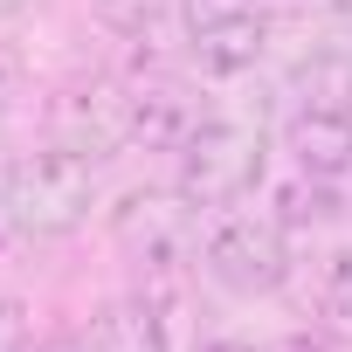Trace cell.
<instances>
[{"instance_id": "18", "label": "cell", "mask_w": 352, "mask_h": 352, "mask_svg": "<svg viewBox=\"0 0 352 352\" xmlns=\"http://www.w3.org/2000/svg\"><path fill=\"white\" fill-rule=\"evenodd\" d=\"M324 14H331V28L352 42V0H324Z\"/></svg>"}, {"instance_id": "20", "label": "cell", "mask_w": 352, "mask_h": 352, "mask_svg": "<svg viewBox=\"0 0 352 352\" xmlns=\"http://www.w3.org/2000/svg\"><path fill=\"white\" fill-rule=\"evenodd\" d=\"M35 0H0V21H14V14H28Z\"/></svg>"}, {"instance_id": "3", "label": "cell", "mask_w": 352, "mask_h": 352, "mask_svg": "<svg viewBox=\"0 0 352 352\" xmlns=\"http://www.w3.org/2000/svg\"><path fill=\"white\" fill-rule=\"evenodd\" d=\"M297 256H290V228L270 208H221L201 228V276L228 297H276L290 283Z\"/></svg>"}, {"instance_id": "15", "label": "cell", "mask_w": 352, "mask_h": 352, "mask_svg": "<svg viewBox=\"0 0 352 352\" xmlns=\"http://www.w3.org/2000/svg\"><path fill=\"white\" fill-rule=\"evenodd\" d=\"M21 97H28V63H21L8 42H0V118H8Z\"/></svg>"}, {"instance_id": "14", "label": "cell", "mask_w": 352, "mask_h": 352, "mask_svg": "<svg viewBox=\"0 0 352 352\" xmlns=\"http://www.w3.org/2000/svg\"><path fill=\"white\" fill-rule=\"evenodd\" d=\"M270 352H352V331L345 324H311V331H283Z\"/></svg>"}, {"instance_id": "16", "label": "cell", "mask_w": 352, "mask_h": 352, "mask_svg": "<svg viewBox=\"0 0 352 352\" xmlns=\"http://www.w3.org/2000/svg\"><path fill=\"white\" fill-rule=\"evenodd\" d=\"M28 345V304L0 290V352H21Z\"/></svg>"}, {"instance_id": "9", "label": "cell", "mask_w": 352, "mask_h": 352, "mask_svg": "<svg viewBox=\"0 0 352 352\" xmlns=\"http://www.w3.org/2000/svg\"><path fill=\"white\" fill-rule=\"evenodd\" d=\"M90 345L97 352H173L166 338V311L152 297H111L90 318Z\"/></svg>"}, {"instance_id": "5", "label": "cell", "mask_w": 352, "mask_h": 352, "mask_svg": "<svg viewBox=\"0 0 352 352\" xmlns=\"http://www.w3.org/2000/svg\"><path fill=\"white\" fill-rule=\"evenodd\" d=\"M270 56V8L263 0H214V8H187V63L214 83L249 76Z\"/></svg>"}, {"instance_id": "8", "label": "cell", "mask_w": 352, "mask_h": 352, "mask_svg": "<svg viewBox=\"0 0 352 352\" xmlns=\"http://www.w3.org/2000/svg\"><path fill=\"white\" fill-rule=\"evenodd\" d=\"M283 152L311 180H352V111H311L297 104L283 118Z\"/></svg>"}, {"instance_id": "6", "label": "cell", "mask_w": 352, "mask_h": 352, "mask_svg": "<svg viewBox=\"0 0 352 352\" xmlns=\"http://www.w3.org/2000/svg\"><path fill=\"white\" fill-rule=\"evenodd\" d=\"M208 97L180 76H138L124 83V145L138 152H180L201 124H208Z\"/></svg>"}, {"instance_id": "12", "label": "cell", "mask_w": 352, "mask_h": 352, "mask_svg": "<svg viewBox=\"0 0 352 352\" xmlns=\"http://www.w3.org/2000/svg\"><path fill=\"white\" fill-rule=\"evenodd\" d=\"M318 304H324V318H338L352 331V242H338L318 263Z\"/></svg>"}, {"instance_id": "13", "label": "cell", "mask_w": 352, "mask_h": 352, "mask_svg": "<svg viewBox=\"0 0 352 352\" xmlns=\"http://www.w3.org/2000/svg\"><path fill=\"white\" fill-rule=\"evenodd\" d=\"M90 8H97V21L118 28V35H152V28L166 21L173 0H90Z\"/></svg>"}, {"instance_id": "2", "label": "cell", "mask_w": 352, "mask_h": 352, "mask_svg": "<svg viewBox=\"0 0 352 352\" xmlns=\"http://www.w3.org/2000/svg\"><path fill=\"white\" fill-rule=\"evenodd\" d=\"M111 235H118V249L145 270L138 297H152L159 311L180 297V270L201 263L194 208L180 201V187H131V194L111 208Z\"/></svg>"}, {"instance_id": "10", "label": "cell", "mask_w": 352, "mask_h": 352, "mask_svg": "<svg viewBox=\"0 0 352 352\" xmlns=\"http://www.w3.org/2000/svg\"><path fill=\"white\" fill-rule=\"evenodd\" d=\"M290 97L311 111H352V49H304L290 63Z\"/></svg>"}, {"instance_id": "1", "label": "cell", "mask_w": 352, "mask_h": 352, "mask_svg": "<svg viewBox=\"0 0 352 352\" xmlns=\"http://www.w3.org/2000/svg\"><path fill=\"white\" fill-rule=\"evenodd\" d=\"M97 208V159L69 145H35L0 166V214L21 235H76Z\"/></svg>"}, {"instance_id": "4", "label": "cell", "mask_w": 352, "mask_h": 352, "mask_svg": "<svg viewBox=\"0 0 352 352\" xmlns=\"http://www.w3.org/2000/svg\"><path fill=\"white\" fill-rule=\"evenodd\" d=\"M270 173V138L263 124L242 118H208L180 152H173V187H180L187 208H242Z\"/></svg>"}, {"instance_id": "21", "label": "cell", "mask_w": 352, "mask_h": 352, "mask_svg": "<svg viewBox=\"0 0 352 352\" xmlns=\"http://www.w3.org/2000/svg\"><path fill=\"white\" fill-rule=\"evenodd\" d=\"M283 8H311V0H283ZM318 8H324V0H318Z\"/></svg>"}, {"instance_id": "11", "label": "cell", "mask_w": 352, "mask_h": 352, "mask_svg": "<svg viewBox=\"0 0 352 352\" xmlns=\"http://www.w3.org/2000/svg\"><path fill=\"white\" fill-rule=\"evenodd\" d=\"M338 180H311V173H297V180H283L276 187V221L283 228H318V221H338L345 208H338V194H331Z\"/></svg>"}, {"instance_id": "7", "label": "cell", "mask_w": 352, "mask_h": 352, "mask_svg": "<svg viewBox=\"0 0 352 352\" xmlns=\"http://www.w3.org/2000/svg\"><path fill=\"white\" fill-rule=\"evenodd\" d=\"M49 131H56V145L90 152V159L118 152L124 145V90H111V83H63L49 97Z\"/></svg>"}, {"instance_id": "17", "label": "cell", "mask_w": 352, "mask_h": 352, "mask_svg": "<svg viewBox=\"0 0 352 352\" xmlns=\"http://www.w3.org/2000/svg\"><path fill=\"white\" fill-rule=\"evenodd\" d=\"M194 352H263L256 338H235V331H214V338H201Z\"/></svg>"}, {"instance_id": "19", "label": "cell", "mask_w": 352, "mask_h": 352, "mask_svg": "<svg viewBox=\"0 0 352 352\" xmlns=\"http://www.w3.org/2000/svg\"><path fill=\"white\" fill-rule=\"evenodd\" d=\"M35 352H97L90 338H49V345H35Z\"/></svg>"}]
</instances>
